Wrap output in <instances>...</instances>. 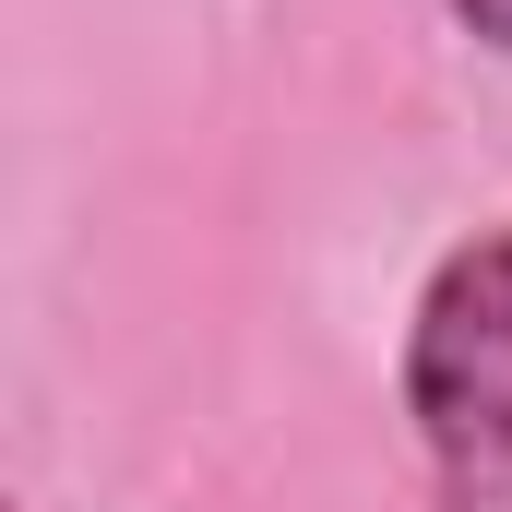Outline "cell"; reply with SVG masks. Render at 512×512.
Instances as JSON below:
<instances>
[{
  "label": "cell",
  "instance_id": "6da1fadb",
  "mask_svg": "<svg viewBox=\"0 0 512 512\" xmlns=\"http://www.w3.org/2000/svg\"><path fill=\"white\" fill-rule=\"evenodd\" d=\"M405 405L441 512H512V227L465 239L429 274L405 334Z\"/></svg>",
  "mask_w": 512,
  "mask_h": 512
},
{
  "label": "cell",
  "instance_id": "7a4b0ae2",
  "mask_svg": "<svg viewBox=\"0 0 512 512\" xmlns=\"http://www.w3.org/2000/svg\"><path fill=\"white\" fill-rule=\"evenodd\" d=\"M453 24H465L477 48H512V0H453Z\"/></svg>",
  "mask_w": 512,
  "mask_h": 512
}]
</instances>
